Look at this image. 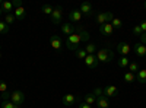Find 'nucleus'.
I'll return each instance as SVG.
<instances>
[{
  "mask_svg": "<svg viewBox=\"0 0 146 108\" xmlns=\"http://www.w3.org/2000/svg\"><path fill=\"white\" fill-rule=\"evenodd\" d=\"M80 42H82V40H80V35L78 34V32H75L73 35H70V37H67L66 38V47L70 50V51H76V50H79L80 48Z\"/></svg>",
  "mask_w": 146,
  "mask_h": 108,
  "instance_id": "f257e3e1",
  "label": "nucleus"
},
{
  "mask_svg": "<svg viewBox=\"0 0 146 108\" xmlns=\"http://www.w3.org/2000/svg\"><path fill=\"white\" fill-rule=\"evenodd\" d=\"M95 56H96L100 63H110V62H113V58H114V53L110 48H105V47L104 48H100Z\"/></svg>",
  "mask_w": 146,
  "mask_h": 108,
  "instance_id": "f03ea898",
  "label": "nucleus"
},
{
  "mask_svg": "<svg viewBox=\"0 0 146 108\" xmlns=\"http://www.w3.org/2000/svg\"><path fill=\"white\" fill-rule=\"evenodd\" d=\"M10 101L13 102L15 105H22L23 102H25V93H23L22 91H13L10 92Z\"/></svg>",
  "mask_w": 146,
  "mask_h": 108,
  "instance_id": "7ed1b4c3",
  "label": "nucleus"
},
{
  "mask_svg": "<svg viewBox=\"0 0 146 108\" xmlns=\"http://www.w3.org/2000/svg\"><path fill=\"white\" fill-rule=\"evenodd\" d=\"M62 16H63V9H62V6H56L54 10H53V13H51V16H50L54 25L62 23Z\"/></svg>",
  "mask_w": 146,
  "mask_h": 108,
  "instance_id": "20e7f679",
  "label": "nucleus"
},
{
  "mask_svg": "<svg viewBox=\"0 0 146 108\" xmlns=\"http://www.w3.org/2000/svg\"><path fill=\"white\" fill-rule=\"evenodd\" d=\"M102 92H104V95L107 98H115V97H118V88L114 86V85H107L102 89Z\"/></svg>",
  "mask_w": 146,
  "mask_h": 108,
  "instance_id": "39448f33",
  "label": "nucleus"
},
{
  "mask_svg": "<svg viewBox=\"0 0 146 108\" xmlns=\"http://www.w3.org/2000/svg\"><path fill=\"white\" fill-rule=\"evenodd\" d=\"M85 64H86V67H89V69H96L98 64H100V62H98V58H96L95 54H88L86 58H85Z\"/></svg>",
  "mask_w": 146,
  "mask_h": 108,
  "instance_id": "423d86ee",
  "label": "nucleus"
},
{
  "mask_svg": "<svg viewBox=\"0 0 146 108\" xmlns=\"http://www.w3.org/2000/svg\"><path fill=\"white\" fill-rule=\"evenodd\" d=\"M117 51H118V54L127 57L131 53V45H129L127 42H118L117 44Z\"/></svg>",
  "mask_w": 146,
  "mask_h": 108,
  "instance_id": "0eeeda50",
  "label": "nucleus"
},
{
  "mask_svg": "<svg viewBox=\"0 0 146 108\" xmlns=\"http://www.w3.org/2000/svg\"><path fill=\"white\" fill-rule=\"evenodd\" d=\"M50 45L53 47L54 50L60 51L62 50V45H63V41H62V38H60L58 35H51L50 37Z\"/></svg>",
  "mask_w": 146,
  "mask_h": 108,
  "instance_id": "6e6552de",
  "label": "nucleus"
},
{
  "mask_svg": "<svg viewBox=\"0 0 146 108\" xmlns=\"http://www.w3.org/2000/svg\"><path fill=\"white\" fill-rule=\"evenodd\" d=\"M133 53H135L137 57H146V45H143L142 42H137L133 45Z\"/></svg>",
  "mask_w": 146,
  "mask_h": 108,
  "instance_id": "1a4fd4ad",
  "label": "nucleus"
},
{
  "mask_svg": "<svg viewBox=\"0 0 146 108\" xmlns=\"http://www.w3.org/2000/svg\"><path fill=\"white\" fill-rule=\"evenodd\" d=\"M79 10H80V13H82V15H85V16H91V15L94 13V7H92V5H91V3H88V2L82 3V5H80V7H79Z\"/></svg>",
  "mask_w": 146,
  "mask_h": 108,
  "instance_id": "9d476101",
  "label": "nucleus"
},
{
  "mask_svg": "<svg viewBox=\"0 0 146 108\" xmlns=\"http://www.w3.org/2000/svg\"><path fill=\"white\" fill-rule=\"evenodd\" d=\"M62 32H63V35L70 37V35H73L76 32V28L73 27V23H63L62 25Z\"/></svg>",
  "mask_w": 146,
  "mask_h": 108,
  "instance_id": "9b49d317",
  "label": "nucleus"
},
{
  "mask_svg": "<svg viewBox=\"0 0 146 108\" xmlns=\"http://www.w3.org/2000/svg\"><path fill=\"white\" fill-rule=\"evenodd\" d=\"M13 15H15V18L18 19V21H25V18H27V10L23 9V6H19V7H16L15 10H13Z\"/></svg>",
  "mask_w": 146,
  "mask_h": 108,
  "instance_id": "f8f14e48",
  "label": "nucleus"
},
{
  "mask_svg": "<svg viewBox=\"0 0 146 108\" xmlns=\"http://www.w3.org/2000/svg\"><path fill=\"white\" fill-rule=\"evenodd\" d=\"M82 16H83V15L80 13L79 9H73L70 13H69V19H70V22H73V23H75V22H80V21H82Z\"/></svg>",
  "mask_w": 146,
  "mask_h": 108,
  "instance_id": "ddd939ff",
  "label": "nucleus"
},
{
  "mask_svg": "<svg viewBox=\"0 0 146 108\" xmlns=\"http://www.w3.org/2000/svg\"><path fill=\"white\" fill-rule=\"evenodd\" d=\"M100 32H101L102 35H105V37H110V35H113L114 28H113L111 23H104V25L100 27Z\"/></svg>",
  "mask_w": 146,
  "mask_h": 108,
  "instance_id": "4468645a",
  "label": "nucleus"
},
{
  "mask_svg": "<svg viewBox=\"0 0 146 108\" xmlns=\"http://www.w3.org/2000/svg\"><path fill=\"white\" fill-rule=\"evenodd\" d=\"M62 102H63V105H66V107H70V105H73L76 102V97L73 93H66L64 97L62 98Z\"/></svg>",
  "mask_w": 146,
  "mask_h": 108,
  "instance_id": "2eb2a0df",
  "label": "nucleus"
},
{
  "mask_svg": "<svg viewBox=\"0 0 146 108\" xmlns=\"http://www.w3.org/2000/svg\"><path fill=\"white\" fill-rule=\"evenodd\" d=\"M96 107L98 108H108L110 107V101H108V98L105 97V95H101L100 98H96Z\"/></svg>",
  "mask_w": 146,
  "mask_h": 108,
  "instance_id": "dca6fc26",
  "label": "nucleus"
},
{
  "mask_svg": "<svg viewBox=\"0 0 146 108\" xmlns=\"http://www.w3.org/2000/svg\"><path fill=\"white\" fill-rule=\"evenodd\" d=\"M136 80L139 83H142V85H145L146 83V69H140L137 73H136Z\"/></svg>",
  "mask_w": 146,
  "mask_h": 108,
  "instance_id": "f3484780",
  "label": "nucleus"
},
{
  "mask_svg": "<svg viewBox=\"0 0 146 108\" xmlns=\"http://www.w3.org/2000/svg\"><path fill=\"white\" fill-rule=\"evenodd\" d=\"M129 64H130L129 57L121 56V57L118 58V67H120V69H127V67H129Z\"/></svg>",
  "mask_w": 146,
  "mask_h": 108,
  "instance_id": "a211bd4d",
  "label": "nucleus"
},
{
  "mask_svg": "<svg viewBox=\"0 0 146 108\" xmlns=\"http://www.w3.org/2000/svg\"><path fill=\"white\" fill-rule=\"evenodd\" d=\"M2 9H3V12L7 15V13H12V12L15 10V7H13V3L12 2H3L2 3Z\"/></svg>",
  "mask_w": 146,
  "mask_h": 108,
  "instance_id": "6ab92c4d",
  "label": "nucleus"
},
{
  "mask_svg": "<svg viewBox=\"0 0 146 108\" xmlns=\"http://www.w3.org/2000/svg\"><path fill=\"white\" fill-rule=\"evenodd\" d=\"M95 21H96V23H100V27H101V25H104V23H107V19H105V12H100V13H96Z\"/></svg>",
  "mask_w": 146,
  "mask_h": 108,
  "instance_id": "aec40b11",
  "label": "nucleus"
},
{
  "mask_svg": "<svg viewBox=\"0 0 146 108\" xmlns=\"http://www.w3.org/2000/svg\"><path fill=\"white\" fill-rule=\"evenodd\" d=\"M76 31H78V34L80 35V40H82V42H86V41H89V34H88L86 31H83L82 28H78Z\"/></svg>",
  "mask_w": 146,
  "mask_h": 108,
  "instance_id": "412c9836",
  "label": "nucleus"
},
{
  "mask_svg": "<svg viewBox=\"0 0 146 108\" xmlns=\"http://www.w3.org/2000/svg\"><path fill=\"white\" fill-rule=\"evenodd\" d=\"M83 102H86L88 105H94L95 102H96V98L94 97V93L91 92V93H88V95H85V101Z\"/></svg>",
  "mask_w": 146,
  "mask_h": 108,
  "instance_id": "4be33fe9",
  "label": "nucleus"
},
{
  "mask_svg": "<svg viewBox=\"0 0 146 108\" xmlns=\"http://www.w3.org/2000/svg\"><path fill=\"white\" fill-rule=\"evenodd\" d=\"M135 80H136V75L131 73V72H126V73H124V82L131 83V82H135Z\"/></svg>",
  "mask_w": 146,
  "mask_h": 108,
  "instance_id": "5701e85b",
  "label": "nucleus"
},
{
  "mask_svg": "<svg viewBox=\"0 0 146 108\" xmlns=\"http://www.w3.org/2000/svg\"><path fill=\"white\" fill-rule=\"evenodd\" d=\"M139 70H140L139 63H136V62H130V64H129V72H131V73H137Z\"/></svg>",
  "mask_w": 146,
  "mask_h": 108,
  "instance_id": "b1692460",
  "label": "nucleus"
},
{
  "mask_svg": "<svg viewBox=\"0 0 146 108\" xmlns=\"http://www.w3.org/2000/svg\"><path fill=\"white\" fill-rule=\"evenodd\" d=\"M2 108H21L19 105H15L12 101H9V99H3L2 101Z\"/></svg>",
  "mask_w": 146,
  "mask_h": 108,
  "instance_id": "393cba45",
  "label": "nucleus"
},
{
  "mask_svg": "<svg viewBox=\"0 0 146 108\" xmlns=\"http://www.w3.org/2000/svg\"><path fill=\"white\" fill-rule=\"evenodd\" d=\"M53 10H54V7H51L50 5H44V6L41 7V12H42L44 15H50V16H51Z\"/></svg>",
  "mask_w": 146,
  "mask_h": 108,
  "instance_id": "a878e982",
  "label": "nucleus"
},
{
  "mask_svg": "<svg viewBox=\"0 0 146 108\" xmlns=\"http://www.w3.org/2000/svg\"><path fill=\"white\" fill-rule=\"evenodd\" d=\"M85 51H86V54H95L96 45H95V44H88V45H85Z\"/></svg>",
  "mask_w": 146,
  "mask_h": 108,
  "instance_id": "bb28decb",
  "label": "nucleus"
},
{
  "mask_svg": "<svg viewBox=\"0 0 146 108\" xmlns=\"http://www.w3.org/2000/svg\"><path fill=\"white\" fill-rule=\"evenodd\" d=\"M75 53H76V57H78V58H80V60H85V58H86V56H88V54H86V51H85V48H82V47H80L79 50H76Z\"/></svg>",
  "mask_w": 146,
  "mask_h": 108,
  "instance_id": "cd10ccee",
  "label": "nucleus"
},
{
  "mask_svg": "<svg viewBox=\"0 0 146 108\" xmlns=\"http://www.w3.org/2000/svg\"><path fill=\"white\" fill-rule=\"evenodd\" d=\"M9 32V25L6 22H0V35H5V34H7Z\"/></svg>",
  "mask_w": 146,
  "mask_h": 108,
  "instance_id": "c85d7f7f",
  "label": "nucleus"
},
{
  "mask_svg": "<svg viewBox=\"0 0 146 108\" xmlns=\"http://www.w3.org/2000/svg\"><path fill=\"white\" fill-rule=\"evenodd\" d=\"M111 25H113L114 29H120L121 27H123V22H121V19H118V18H114L113 22H111Z\"/></svg>",
  "mask_w": 146,
  "mask_h": 108,
  "instance_id": "c756f323",
  "label": "nucleus"
},
{
  "mask_svg": "<svg viewBox=\"0 0 146 108\" xmlns=\"http://www.w3.org/2000/svg\"><path fill=\"white\" fill-rule=\"evenodd\" d=\"M15 21H16V18H15L13 13H7V15L5 16V22L7 23V25H12V23H13Z\"/></svg>",
  "mask_w": 146,
  "mask_h": 108,
  "instance_id": "7c9ffc66",
  "label": "nucleus"
},
{
  "mask_svg": "<svg viewBox=\"0 0 146 108\" xmlns=\"http://www.w3.org/2000/svg\"><path fill=\"white\" fill-rule=\"evenodd\" d=\"M105 19H107V23H111L114 19V13L113 12H105Z\"/></svg>",
  "mask_w": 146,
  "mask_h": 108,
  "instance_id": "2f4dec72",
  "label": "nucleus"
},
{
  "mask_svg": "<svg viewBox=\"0 0 146 108\" xmlns=\"http://www.w3.org/2000/svg\"><path fill=\"white\" fill-rule=\"evenodd\" d=\"M92 93H94V97H95V98H100L101 95H104V92H102L101 88H95V89L92 91Z\"/></svg>",
  "mask_w": 146,
  "mask_h": 108,
  "instance_id": "473e14b6",
  "label": "nucleus"
},
{
  "mask_svg": "<svg viewBox=\"0 0 146 108\" xmlns=\"http://www.w3.org/2000/svg\"><path fill=\"white\" fill-rule=\"evenodd\" d=\"M5 92H7V83L0 80V93H5Z\"/></svg>",
  "mask_w": 146,
  "mask_h": 108,
  "instance_id": "72a5a7b5",
  "label": "nucleus"
},
{
  "mask_svg": "<svg viewBox=\"0 0 146 108\" xmlns=\"http://www.w3.org/2000/svg\"><path fill=\"white\" fill-rule=\"evenodd\" d=\"M133 34H135V35H137V37H140V35H142V34H143V32H142V29H140V27H139V25H136V27H135V28H133Z\"/></svg>",
  "mask_w": 146,
  "mask_h": 108,
  "instance_id": "f704fd0d",
  "label": "nucleus"
},
{
  "mask_svg": "<svg viewBox=\"0 0 146 108\" xmlns=\"http://www.w3.org/2000/svg\"><path fill=\"white\" fill-rule=\"evenodd\" d=\"M139 27H140L142 32H146V21H142V22L139 23Z\"/></svg>",
  "mask_w": 146,
  "mask_h": 108,
  "instance_id": "c9c22d12",
  "label": "nucleus"
},
{
  "mask_svg": "<svg viewBox=\"0 0 146 108\" xmlns=\"http://www.w3.org/2000/svg\"><path fill=\"white\" fill-rule=\"evenodd\" d=\"M78 108H92V105H88L86 102H80V104L78 105Z\"/></svg>",
  "mask_w": 146,
  "mask_h": 108,
  "instance_id": "e433bc0d",
  "label": "nucleus"
},
{
  "mask_svg": "<svg viewBox=\"0 0 146 108\" xmlns=\"http://www.w3.org/2000/svg\"><path fill=\"white\" fill-rule=\"evenodd\" d=\"M140 42H142L143 45H146V32H143V34L140 35Z\"/></svg>",
  "mask_w": 146,
  "mask_h": 108,
  "instance_id": "4c0bfd02",
  "label": "nucleus"
},
{
  "mask_svg": "<svg viewBox=\"0 0 146 108\" xmlns=\"http://www.w3.org/2000/svg\"><path fill=\"white\" fill-rule=\"evenodd\" d=\"M12 3H13V7L16 9V7L22 6V0H15V2H12Z\"/></svg>",
  "mask_w": 146,
  "mask_h": 108,
  "instance_id": "58836bf2",
  "label": "nucleus"
},
{
  "mask_svg": "<svg viewBox=\"0 0 146 108\" xmlns=\"http://www.w3.org/2000/svg\"><path fill=\"white\" fill-rule=\"evenodd\" d=\"M3 13V9H2V5H0V15Z\"/></svg>",
  "mask_w": 146,
  "mask_h": 108,
  "instance_id": "ea45409f",
  "label": "nucleus"
},
{
  "mask_svg": "<svg viewBox=\"0 0 146 108\" xmlns=\"http://www.w3.org/2000/svg\"><path fill=\"white\" fill-rule=\"evenodd\" d=\"M2 98H3V97H2V93H0V101H2Z\"/></svg>",
  "mask_w": 146,
  "mask_h": 108,
  "instance_id": "a19ab883",
  "label": "nucleus"
},
{
  "mask_svg": "<svg viewBox=\"0 0 146 108\" xmlns=\"http://www.w3.org/2000/svg\"><path fill=\"white\" fill-rule=\"evenodd\" d=\"M145 9H146V3H145Z\"/></svg>",
  "mask_w": 146,
  "mask_h": 108,
  "instance_id": "79ce46f5",
  "label": "nucleus"
},
{
  "mask_svg": "<svg viewBox=\"0 0 146 108\" xmlns=\"http://www.w3.org/2000/svg\"><path fill=\"white\" fill-rule=\"evenodd\" d=\"M0 57H2V54H0Z\"/></svg>",
  "mask_w": 146,
  "mask_h": 108,
  "instance_id": "37998d69",
  "label": "nucleus"
},
{
  "mask_svg": "<svg viewBox=\"0 0 146 108\" xmlns=\"http://www.w3.org/2000/svg\"><path fill=\"white\" fill-rule=\"evenodd\" d=\"M145 58H146V57H145Z\"/></svg>",
  "mask_w": 146,
  "mask_h": 108,
  "instance_id": "c03bdc74",
  "label": "nucleus"
}]
</instances>
